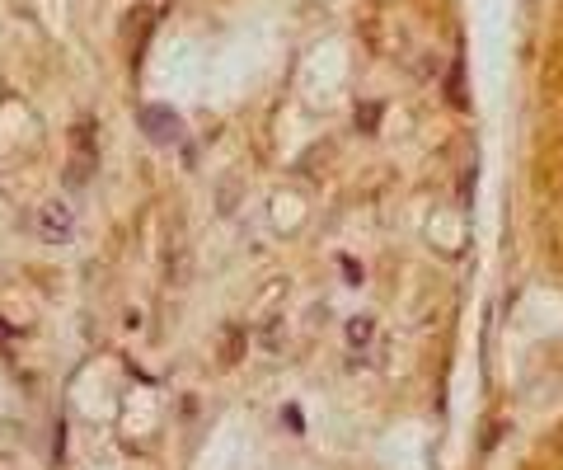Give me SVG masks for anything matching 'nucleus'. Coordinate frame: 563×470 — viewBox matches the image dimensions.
<instances>
[{
    "instance_id": "1",
    "label": "nucleus",
    "mask_w": 563,
    "mask_h": 470,
    "mask_svg": "<svg viewBox=\"0 0 563 470\" xmlns=\"http://www.w3.org/2000/svg\"><path fill=\"white\" fill-rule=\"evenodd\" d=\"M94 165H99V146H94V123H76L71 132V165H66V188H85L94 179Z\"/></svg>"
},
{
    "instance_id": "3",
    "label": "nucleus",
    "mask_w": 563,
    "mask_h": 470,
    "mask_svg": "<svg viewBox=\"0 0 563 470\" xmlns=\"http://www.w3.org/2000/svg\"><path fill=\"white\" fill-rule=\"evenodd\" d=\"M141 127H146V137L160 141V146H169V141H179V137H183V123L174 118V109H160V104L141 109Z\"/></svg>"
},
{
    "instance_id": "2",
    "label": "nucleus",
    "mask_w": 563,
    "mask_h": 470,
    "mask_svg": "<svg viewBox=\"0 0 563 470\" xmlns=\"http://www.w3.org/2000/svg\"><path fill=\"white\" fill-rule=\"evenodd\" d=\"M33 235L47 240V245H66V240L76 235V217H71V207L66 203H43L38 207V217H33Z\"/></svg>"
},
{
    "instance_id": "4",
    "label": "nucleus",
    "mask_w": 563,
    "mask_h": 470,
    "mask_svg": "<svg viewBox=\"0 0 563 470\" xmlns=\"http://www.w3.org/2000/svg\"><path fill=\"white\" fill-rule=\"evenodd\" d=\"M371 329H376L371 320H352V325H348V344L357 348V353H362V348L371 344Z\"/></svg>"
}]
</instances>
